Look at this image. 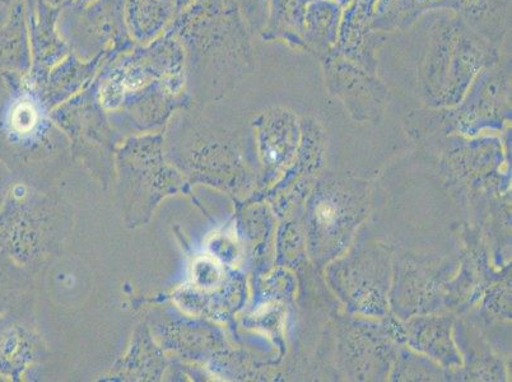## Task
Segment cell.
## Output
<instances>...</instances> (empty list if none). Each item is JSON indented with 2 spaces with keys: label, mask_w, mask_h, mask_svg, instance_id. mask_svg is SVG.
<instances>
[{
  "label": "cell",
  "mask_w": 512,
  "mask_h": 382,
  "mask_svg": "<svg viewBox=\"0 0 512 382\" xmlns=\"http://www.w3.org/2000/svg\"><path fill=\"white\" fill-rule=\"evenodd\" d=\"M166 34L183 46L186 78L226 87L254 72L253 35L235 0H192L176 13Z\"/></svg>",
  "instance_id": "6da1fadb"
},
{
  "label": "cell",
  "mask_w": 512,
  "mask_h": 382,
  "mask_svg": "<svg viewBox=\"0 0 512 382\" xmlns=\"http://www.w3.org/2000/svg\"><path fill=\"white\" fill-rule=\"evenodd\" d=\"M422 20L417 81L428 100H459L478 74L505 50L470 29L453 9L430 13Z\"/></svg>",
  "instance_id": "7a4b0ae2"
},
{
  "label": "cell",
  "mask_w": 512,
  "mask_h": 382,
  "mask_svg": "<svg viewBox=\"0 0 512 382\" xmlns=\"http://www.w3.org/2000/svg\"><path fill=\"white\" fill-rule=\"evenodd\" d=\"M60 17L65 44L79 59L118 55L132 48V39L124 21V0H95L86 6H67Z\"/></svg>",
  "instance_id": "3957f363"
},
{
  "label": "cell",
  "mask_w": 512,
  "mask_h": 382,
  "mask_svg": "<svg viewBox=\"0 0 512 382\" xmlns=\"http://www.w3.org/2000/svg\"><path fill=\"white\" fill-rule=\"evenodd\" d=\"M325 85L358 116H370L383 106L388 90L377 73L366 71L334 49L319 59Z\"/></svg>",
  "instance_id": "277c9868"
},
{
  "label": "cell",
  "mask_w": 512,
  "mask_h": 382,
  "mask_svg": "<svg viewBox=\"0 0 512 382\" xmlns=\"http://www.w3.org/2000/svg\"><path fill=\"white\" fill-rule=\"evenodd\" d=\"M374 13L372 9L352 0L343 8L337 43L334 46V50L343 58L371 73H377L379 51L389 39V34L374 26Z\"/></svg>",
  "instance_id": "5b68a950"
},
{
  "label": "cell",
  "mask_w": 512,
  "mask_h": 382,
  "mask_svg": "<svg viewBox=\"0 0 512 382\" xmlns=\"http://www.w3.org/2000/svg\"><path fill=\"white\" fill-rule=\"evenodd\" d=\"M512 0H455L454 9L470 29L495 48H509Z\"/></svg>",
  "instance_id": "8992f818"
},
{
  "label": "cell",
  "mask_w": 512,
  "mask_h": 382,
  "mask_svg": "<svg viewBox=\"0 0 512 382\" xmlns=\"http://www.w3.org/2000/svg\"><path fill=\"white\" fill-rule=\"evenodd\" d=\"M175 16V0H124L128 34L141 45L151 44L164 36Z\"/></svg>",
  "instance_id": "52a82bcc"
},
{
  "label": "cell",
  "mask_w": 512,
  "mask_h": 382,
  "mask_svg": "<svg viewBox=\"0 0 512 382\" xmlns=\"http://www.w3.org/2000/svg\"><path fill=\"white\" fill-rule=\"evenodd\" d=\"M342 15L343 7L337 0H310L305 16L304 51L318 59L330 53L337 43Z\"/></svg>",
  "instance_id": "ba28073f"
},
{
  "label": "cell",
  "mask_w": 512,
  "mask_h": 382,
  "mask_svg": "<svg viewBox=\"0 0 512 382\" xmlns=\"http://www.w3.org/2000/svg\"><path fill=\"white\" fill-rule=\"evenodd\" d=\"M310 0H269L267 20L260 37L304 51V27Z\"/></svg>",
  "instance_id": "9c48e42d"
},
{
  "label": "cell",
  "mask_w": 512,
  "mask_h": 382,
  "mask_svg": "<svg viewBox=\"0 0 512 382\" xmlns=\"http://www.w3.org/2000/svg\"><path fill=\"white\" fill-rule=\"evenodd\" d=\"M454 3L455 0H379L374 26L389 35L404 32L430 13L454 9Z\"/></svg>",
  "instance_id": "30bf717a"
},
{
  "label": "cell",
  "mask_w": 512,
  "mask_h": 382,
  "mask_svg": "<svg viewBox=\"0 0 512 382\" xmlns=\"http://www.w3.org/2000/svg\"><path fill=\"white\" fill-rule=\"evenodd\" d=\"M60 7H53L50 4H40L39 25L34 30V46L36 55L37 72H48L49 68L62 62L68 54V46L57 29Z\"/></svg>",
  "instance_id": "8fae6325"
},
{
  "label": "cell",
  "mask_w": 512,
  "mask_h": 382,
  "mask_svg": "<svg viewBox=\"0 0 512 382\" xmlns=\"http://www.w3.org/2000/svg\"><path fill=\"white\" fill-rule=\"evenodd\" d=\"M250 34L259 36L267 20L269 0H235Z\"/></svg>",
  "instance_id": "7c38bea8"
},
{
  "label": "cell",
  "mask_w": 512,
  "mask_h": 382,
  "mask_svg": "<svg viewBox=\"0 0 512 382\" xmlns=\"http://www.w3.org/2000/svg\"><path fill=\"white\" fill-rule=\"evenodd\" d=\"M36 121L37 113L35 107L29 104V102H21L13 110L12 124L20 133L30 132L35 127Z\"/></svg>",
  "instance_id": "4fadbf2b"
},
{
  "label": "cell",
  "mask_w": 512,
  "mask_h": 382,
  "mask_svg": "<svg viewBox=\"0 0 512 382\" xmlns=\"http://www.w3.org/2000/svg\"><path fill=\"white\" fill-rule=\"evenodd\" d=\"M92 2H95V0H48L50 6L60 8L67 6H86V4Z\"/></svg>",
  "instance_id": "5bb4252c"
},
{
  "label": "cell",
  "mask_w": 512,
  "mask_h": 382,
  "mask_svg": "<svg viewBox=\"0 0 512 382\" xmlns=\"http://www.w3.org/2000/svg\"><path fill=\"white\" fill-rule=\"evenodd\" d=\"M353 2L361 4V6L372 9V11H375L376 4L377 2H379V0H353Z\"/></svg>",
  "instance_id": "9a60e30c"
},
{
  "label": "cell",
  "mask_w": 512,
  "mask_h": 382,
  "mask_svg": "<svg viewBox=\"0 0 512 382\" xmlns=\"http://www.w3.org/2000/svg\"><path fill=\"white\" fill-rule=\"evenodd\" d=\"M337 2L344 8L347 7L349 3H351V0H337Z\"/></svg>",
  "instance_id": "2e32d148"
}]
</instances>
